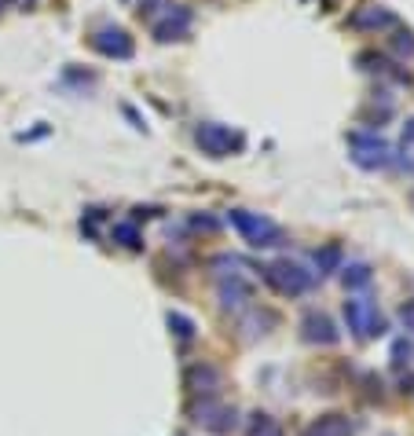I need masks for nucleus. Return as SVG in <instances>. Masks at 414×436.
<instances>
[{"mask_svg": "<svg viewBox=\"0 0 414 436\" xmlns=\"http://www.w3.org/2000/svg\"><path fill=\"white\" fill-rule=\"evenodd\" d=\"M227 220L242 231L250 246H279V242H282V227H275V224H271L268 216H261V213L231 209V213H227Z\"/></svg>", "mask_w": 414, "mask_h": 436, "instance_id": "f257e3e1", "label": "nucleus"}, {"mask_svg": "<svg viewBox=\"0 0 414 436\" xmlns=\"http://www.w3.org/2000/svg\"><path fill=\"white\" fill-rule=\"evenodd\" d=\"M348 143H352V162L363 165V169H381V165H389V143H385L381 136L348 132Z\"/></svg>", "mask_w": 414, "mask_h": 436, "instance_id": "f03ea898", "label": "nucleus"}, {"mask_svg": "<svg viewBox=\"0 0 414 436\" xmlns=\"http://www.w3.org/2000/svg\"><path fill=\"white\" fill-rule=\"evenodd\" d=\"M264 279L279 293H304L312 286V272H304V268L293 264V261H275L271 268H264Z\"/></svg>", "mask_w": 414, "mask_h": 436, "instance_id": "7ed1b4c3", "label": "nucleus"}, {"mask_svg": "<svg viewBox=\"0 0 414 436\" xmlns=\"http://www.w3.org/2000/svg\"><path fill=\"white\" fill-rule=\"evenodd\" d=\"M195 139H198V147H202L205 154H213V158H227L231 150L242 147V136H239V132H231L227 125H213V121L198 125Z\"/></svg>", "mask_w": 414, "mask_h": 436, "instance_id": "20e7f679", "label": "nucleus"}, {"mask_svg": "<svg viewBox=\"0 0 414 436\" xmlns=\"http://www.w3.org/2000/svg\"><path fill=\"white\" fill-rule=\"evenodd\" d=\"M92 44L103 51V55H114V59H128V55H132V37H128L125 30H118V26L99 30L92 37Z\"/></svg>", "mask_w": 414, "mask_h": 436, "instance_id": "39448f33", "label": "nucleus"}, {"mask_svg": "<svg viewBox=\"0 0 414 436\" xmlns=\"http://www.w3.org/2000/svg\"><path fill=\"white\" fill-rule=\"evenodd\" d=\"M345 315H348V326H352L356 333H381L385 330L381 315H374V308L367 301H348Z\"/></svg>", "mask_w": 414, "mask_h": 436, "instance_id": "423d86ee", "label": "nucleus"}, {"mask_svg": "<svg viewBox=\"0 0 414 436\" xmlns=\"http://www.w3.org/2000/svg\"><path fill=\"white\" fill-rule=\"evenodd\" d=\"M187 26H191V11L173 4V11L165 15V22L154 26V37H158V41H180V37L187 33Z\"/></svg>", "mask_w": 414, "mask_h": 436, "instance_id": "0eeeda50", "label": "nucleus"}, {"mask_svg": "<svg viewBox=\"0 0 414 436\" xmlns=\"http://www.w3.org/2000/svg\"><path fill=\"white\" fill-rule=\"evenodd\" d=\"M356 26V30H381V26H393L396 19H393V11H385V8H359L352 19H348Z\"/></svg>", "mask_w": 414, "mask_h": 436, "instance_id": "6e6552de", "label": "nucleus"}, {"mask_svg": "<svg viewBox=\"0 0 414 436\" xmlns=\"http://www.w3.org/2000/svg\"><path fill=\"white\" fill-rule=\"evenodd\" d=\"M304 338L330 345V341H338V330H334V323H330L327 315H308V319H304Z\"/></svg>", "mask_w": 414, "mask_h": 436, "instance_id": "1a4fd4ad", "label": "nucleus"}, {"mask_svg": "<svg viewBox=\"0 0 414 436\" xmlns=\"http://www.w3.org/2000/svg\"><path fill=\"white\" fill-rule=\"evenodd\" d=\"M187 385H191L195 392H216V389H220V374H216L213 367L198 363V367L187 370Z\"/></svg>", "mask_w": 414, "mask_h": 436, "instance_id": "9d476101", "label": "nucleus"}, {"mask_svg": "<svg viewBox=\"0 0 414 436\" xmlns=\"http://www.w3.org/2000/svg\"><path fill=\"white\" fill-rule=\"evenodd\" d=\"M348 433H352V426H348L345 418H338V415H334V418H322L319 426L308 429V436H348Z\"/></svg>", "mask_w": 414, "mask_h": 436, "instance_id": "9b49d317", "label": "nucleus"}, {"mask_svg": "<svg viewBox=\"0 0 414 436\" xmlns=\"http://www.w3.org/2000/svg\"><path fill=\"white\" fill-rule=\"evenodd\" d=\"M367 282H370V268L367 264L345 268V286H367Z\"/></svg>", "mask_w": 414, "mask_h": 436, "instance_id": "f8f14e48", "label": "nucleus"}, {"mask_svg": "<svg viewBox=\"0 0 414 436\" xmlns=\"http://www.w3.org/2000/svg\"><path fill=\"white\" fill-rule=\"evenodd\" d=\"M114 238H118L121 246H128V250L139 246V231H136L132 224H118V227H114Z\"/></svg>", "mask_w": 414, "mask_h": 436, "instance_id": "ddd939ff", "label": "nucleus"}, {"mask_svg": "<svg viewBox=\"0 0 414 436\" xmlns=\"http://www.w3.org/2000/svg\"><path fill=\"white\" fill-rule=\"evenodd\" d=\"M316 261H319V268H338V261H341V250H338V246H330V250H322V253L316 256Z\"/></svg>", "mask_w": 414, "mask_h": 436, "instance_id": "4468645a", "label": "nucleus"}, {"mask_svg": "<svg viewBox=\"0 0 414 436\" xmlns=\"http://www.w3.org/2000/svg\"><path fill=\"white\" fill-rule=\"evenodd\" d=\"M169 326H176V333L180 338H191V333H195V326H191V319H184V315H169Z\"/></svg>", "mask_w": 414, "mask_h": 436, "instance_id": "2eb2a0df", "label": "nucleus"}, {"mask_svg": "<svg viewBox=\"0 0 414 436\" xmlns=\"http://www.w3.org/2000/svg\"><path fill=\"white\" fill-rule=\"evenodd\" d=\"M253 436H282V433H279V426H275V421H271V418H264V415H261V421H257V429H253Z\"/></svg>", "mask_w": 414, "mask_h": 436, "instance_id": "dca6fc26", "label": "nucleus"}, {"mask_svg": "<svg viewBox=\"0 0 414 436\" xmlns=\"http://www.w3.org/2000/svg\"><path fill=\"white\" fill-rule=\"evenodd\" d=\"M396 51H407V55H411V51H414V37L411 33H399L396 37Z\"/></svg>", "mask_w": 414, "mask_h": 436, "instance_id": "f3484780", "label": "nucleus"}, {"mask_svg": "<svg viewBox=\"0 0 414 436\" xmlns=\"http://www.w3.org/2000/svg\"><path fill=\"white\" fill-rule=\"evenodd\" d=\"M404 147H414V121H407L404 128Z\"/></svg>", "mask_w": 414, "mask_h": 436, "instance_id": "a211bd4d", "label": "nucleus"}, {"mask_svg": "<svg viewBox=\"0 0 414 436\" xmlns=\"http://www.w3.org/2000/svg\"><path fill=\"white\" fill-rule=\"evenodd\" d=\"M404 323H407V330H414V301L404 308Z\"/></svg>", "mask_w": 414, "mask_h": 436, "instance_id": "6ab92c4d", "label": "nucleus"}, {"mask_svg": "<svg viewBox=\"0 0 414 436\" xmlns=\"http://www.w3.org/2000/svg\"><path fill=\"white\" fill-rule=\"evenodd\" d=\"M404 165L414 173V147H404Z\"/></svg>", "mask_w": 414, "mask_h": 436, "instance_id": "aec40b11", "label": "nucleus"}, {"mask_svg": "<svg viewBox=\"0 0 414 436\" xmlns=\"http://www.w3.org/2000/svg\"><path fill=\"white\" fill-rule=\"evenodd\" d=\"M19 4H33V0H19Z\"/></svg>", "mask_w": 414, "mask_h": 436, "instance_id": "412c9836", "label": "nucleus"}]
</instances>
